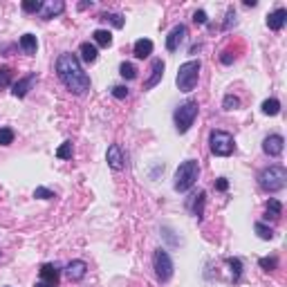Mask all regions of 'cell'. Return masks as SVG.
Masks as SVG:
<instances>
[{
	"mask_svg": "<svg viewBox=\"0 0 287 287\" xmlns=\"http://www.w3.org/2000/svg\"><path fill=\"white\" fill-rule=\"evenodd\" d=\"M54 67H56V76L61 79V83H63V86L70 90L72 94L83 97V94L90 92L92 81H90L88 72L83 70V65H81V61H79L76 54H72V52L59 54Z\"/></svg>",
	"mask_w": 287,
	"mask_h": 287,
	"instance_id": "1",
	"label": "cell"
},
{
	"mask_svg": "<svg viewBox=\"0 0 287 287\" xmlns=\"http://www.w3.org/2000/svg\"><path fill=\"white\" fill-rule=\"evenodd\" d=\"M285 184H287V168L280 164L265 166L258 173V187L265 193H278V191L285 189Z\"/></svg>",
	"mask_w": 287,
	"mask_h": 287,
	"instance_id": "2",
	"label": "cell"
},
{
	"mask_svg": "<svg viewBox=\"0 0 287 287\" xmlns=\"http://www.w3.org/2000/svg\"><path fill=\"white\" fill-rule=\"evenodd\" d=\"M198 177H200V162L198 160L182 162V164L177 166L175 175H173V189H175L177 193H187V191L195 187Z\"/></svg>",
	"mask_w": 287,
	"mask_h": 287,
	"instance_id": "3",
	"label": "cell"
},
{
	"mask_svg": "<svg viewBox=\"0 0 287 287\" xmlns=\"http://www.w3.org/2000/svg\"><path fill=\"white\" fill-rule=\"evenodd\" d=\"M200 70H202L200 59H191V61H187V63L179 65V70L175 74V86H177L179 92H193L195 86H198Z\"/></svg>",
	"mask_w": 287,
	"mask_h": 287,
	"instance_id": "4",
	"label": "cell"
},
{
	"mask_svg": "<svg viewBox=\"0 0 287 287\" xmlns=\"http://www.w3.org/2000/svg\"><path fill=\"white\" fill-rule=\"evenodd\" d=\"M198 112H200V106H198V101H193V99H189V101H184V103H179L175 112H173V121H175V131L179 135H187L191 128H193V123L195 119H198Z\"/></svg>",
	"mask_w": 287,
	"mask_h": 287,
	"instance_id": "5",
	"label": "cell"
},
{
	"mask_svg": "<svg viewBox=\"0 0 287 287\" xmlns=\"http://www.w3.org/2000/svg\"><path fill=\"white\" fill-rule=\"evenodd\" d=\"M209 150H211V155H216V157L233 155V150H236L233 135L227 131H220V128H213L209 133Z\"/></svg>",
	"mask_w": 287,
	"mask_h": 287,
	"instance_id": "6",
	"label": "cell"
},
{
	"mask_svg": "<svg viewBox=\"0 0 287 287\" xmlns=\"http://www.w3.org/2000/svg\"><path fill=\"white\" fill-rule=\"evenodd\" d=\"M153 269H155V278L160 283H168L173 278V272H175V265H173V258L166 249H155L153 254Z\"/></svg>",
	"mask_w": 287,
	"mask_h": 287,
	"instance_id": "7",
	"label": "cell"
},
{
	"mask_svg": "<svg viewBox=\"0 0 287 287\" xmlns=\"http://www.w3.org/2000/svg\"><path fill=\"white\" fill-rule=\"evenodd\" d=\"M36 81H38V74L36 72H30L27 76H22V79H18V81L11 83V94H14L16 99H25L27 92L34 88V83Z\"/></svg>",
	"mask_w": 287,
	"mask_h": 287,
	"instance_id": "8",
	"label": "cell"
},
{
	"mask_svg": "<svg viewBox=\"0 0 287 287\" xmlns=\"http://www.w3.org/2000/svg\"><path fill=\"white\" fill-rule=\"evenodd\" d=\"M106 162H108V166L112 168V171H117V173L126 168V155H123L119 144H110L108 146V150H106Z\"/></svg>",
	"mask_w": 287,
	"mask_h": 287,
	"instance_id": "9",
	"label": "cell"
},
{
	"mask_svg": "<svg viewBox=\"0 0 287 287\" xmlns=\"http://www.w3.org/2000/svg\"><path fill=\"white\" fill-rule=\"evenodd\" d=\"M187 34H189V30H187V25H182V22L173 27V30L168 32V36H166V49L168 52H177L179 45L187 41Z\"/></svg>",
	"mask_w": 287,
	"mask_h": 287,
	"instance_id": "10",
	"label": "cell"
},
{
	"mask_svg": "<svg viewBox=\"0 0 287 287\" xmlns=\"http://www.w3.org/2000/svg\"><path fill=\"white\" fill-rule=\"evenodd\" d=\"M283 148H285L283 135L274 133V135H267V137L263 139V153L269 155V157H278L280 153H283Z\"/></svg>",
	"mask_w": 287,
	"mask_h": 287,
	"instance_id": "11",
	"label": "cell"
},
{
	"mask_svg": "<svg viewBox=\"0 0 287 287\" xmlns=\"http://www.w3.org/2000/svg\"><path fill=\"white\" fill-rule=\"evenodd\" d=\"M164 61L162 59H153V63H150V76L144 81V90H153L157 83H162V79H164Z\"/></svg>",
	"mask_w": 287,
	"mask_h": 287,
	"instance_id": "12",
	"label": "cell"
},
{
	"mask_svg": "<svg viewBox=\"0 0 287 287\" xmlns=\"http://www.w3.org/2000/svg\"><path fill=\"white\" fill-rule=\"evenodd\" d=\"M88 274V263L86 260H70L65 265V276L72 280V283H79V280H83Z\"/></svg>",
	"mask_w": 287,
	"mask_h": 287,
	"instance_id": "13",
	"label": "cell"
},
{
	"mask_svg": "<svg viewBox=\"0 0 287 287\" xmlns=\"http://www.w3.org/2000/svg\"><path fill=\"white\" fill-rule=\"evenodd\" d=\"M204 204H206V191H198L195 195H191L189 211L193 213V218L198 222H202V218H204Z\"/></svg>",
	"mask_w": 287,
	"mask_h": 287,
	"instance_id": "14",
	"label": "cell"
},
{
	"mask_svg": "<svg viewBox=\"0 0 287 287\" xmlns=\"http://www.w3.org/2000/svg\"><path fill=\"white\" fill-rule=\"evenodd\" d=\"M65 11V3L63 0H47V3H43V9L38 11V16H41L43 20H52L56 16H61Z\"/></svg>",
	"mask_w": 287,
	"mask_h": 287,
	"instance_id": "15",
	"label": "cell"
},
{
	"mask_svg": "<svg viewBox=\"0 0 287 287\" xmlns=\"http://www.w3.org/2000/svg\"><path fill=\"white\" fill-rule=\"evenodd\" d=\"M285 22H287V9H283V7L274 9L272 14L267 16V27L272 32H280L285 27Z\"/></svg>",
	"mask_w": 287,
	"mask_h": 287,
	"instance_id": "16",
	"label": "cell"
},
{
	"mask_svg": "<svg viewBox=\"0 0 287 287\" xmlns=\"http://www.w3.org/2000/svg\"><path fill=\"white\" fill-rule=\"evenodd\" d=\"M97 56H99V47L94 43H90V41H86V43H81L79 45V61H83V63H94L97 61Z\"/></svg>",
	"mask_w": 287,
	"mask_h": 287,
	"instance_id": "17",
	"label": "cell"
},
{
	"mask_svg": "<svg viewBox=\"0 0 287 287\" xmlns=\"http://www.w3.org/2000/svg\"><path fill=\"white\" fill-rule=\"evenodd\" d=\"M153 49H155V45L150 38H137L133 45V54H135V59H148L150 54H153Z\"/></svg>",
	"mask_w": 287,
	"mask_h": 287,
	"instance_id": "18",
	"label": "cell"
},
{
	"mask_svg": "<svg viewBox=\"0 0 287 287\" xmlns=\"http://www.w3.org/2000/svg\"><path fill=\"white\" fill-rule=\"evenodd\" d=\"M280 216H283V202L276 200V198H269L267 204H265V220L276 222Z\"/></svg>",
	"mask_w": 287,
	"mask_h": 287,
	"instance_id": "19",
	"label": "cell"
},
{
	"mask_svg": "<svg viewBox=\"0 0 287 287\" xmlns=\"http://www.w3.org/2000/svg\"><path fill=\"white\" fill-rule=\"evenodd\" d=\"M38 272H41V280H45V283H52V285L59 283L61 269L56 267V265H52V263H45V265H41Z\"/></svg>",
	"mask_w": 287,
	"mask_h": 287,
	"instance_id": "20",
	"label": "cell"
},
{
	"mask_svg": "<svg viewBox=\"0 0 287 287\" xmlns=\"http://www.w3.org/2000/svg\"><path fill=\"white\" fill-rule=\"evenodd\" d=\"M18 45H20V49L27 56H34V54H36V49H38V41H36V36H34V34H22Z\"/></svg>",
	"mask_w": 287,
	"mask_h": 287,
	"instance_id": "21",
	"label": "cell"
},
{
	"mask_svg": "<svg viewBox=\"0 0 287 287\" xmlns=\"http://www.w3.org/2000/svg\"><path fill=\"white\" fill-rule=\"evenodd\" d=\"M99 20L110 22L115 30H121V27L126 25V16H123V14H117V11H103V14H99Z\"/></svg>",
	"mask_w": 287,
	"mask_h": 287,
	"instance_id": "22",
	"label": "cell"
},
{
	"mask_svg": "<svg viewBox=\"0 0 287 287\" xmlns=\"http://www.w3.org/2000/svg\"><path fill=\"white\" fill-rule=\"evenodd\" d=\"M92 41L97 47H110L112 45V34L108 30H94L92 32Z\"/></svg>",
	"mask_w": 287,
	"mask_h": 287,
	"instance_id": "23",
	"label": "cell"
},
{
	"mask_svg": "<svg viewBox=\"0 0 287 287\" xmlns=\"http://www.w3.org/2000/svg\"><path fill=\"white\" fill-rule=\"evenodd\" d=\"M227 267H229V272H231V280L238 283V280L243 278V260H240V258H227Z\"/></svg>",
	"mask_w": 287,
	"mask_h": 287,
	"instance_id": "24",
	"label": "cell"
},
{
	"mask_svg": "<svg viewBox=\"0 0 287 287\" xmlns=\"http://www.w3.org/2000/svg\"><path fill=\"white\" fill-rule=\"evenodd\" d=\"M260 110H263V115H267V117H276L278 112H280V101L278 99H265L263 101V106H260Z\"/></svg>",
	"mask_w": 287,
	"mask_h": 287,
	"instance_id": "25",
	"label": "cell"
},
{
	"mask_svg": "<svg viewBox=\"0 0 287 287\" xmlns=\"http://www.w3.org/2000/svg\"><path fill=\"white\" fill-rule=\"evenodd\" d=\"M119 74H121V79H126V81H135V79H137V67H135L131 61H123L119 65Z\"/></svg>",
	"mask_w": 287,
	"mask_h": 287,
	"instance_id": "26",
	"label": "cell"
},
{
	"mask_svg": "<svg viewBox=\"0 0 287 287\" xmlns=\"http://www.w3.org/2000/svg\"><path fill=\"white\" fill-rule=\"evenodd\" d=\"M254 231L258 233V238H260V240H274V236H276L272 227H267V224H265V222H260V220H258V222L254 224Z\"/></svg>",
	"mask_w": 287,
	"mask_h": 287,
	"instance_id": "27",
	"label": "cell"
},
{
	"mask_svg": "<svg viewBox=\"0 0 287 287\" xmlns=\"http://www.w3.org/2000/svg\"><path fill=\"white\" fill-rule=\"evenodd\" d=\"M72 155H74V144H72L70 139H65V142L56 148V157H59V160H72Z\"/></svg>",
	"mask_w": 287,
	"mask_h": 287,
	"instance_id": "28",
	"label": "cell"
},
{
	"mask_svg": "<svg viewBox=\"0 0 287 287\" xmlns=\"http://www.w3.org/2000/svg\"><path fill=\"white\" fill-rule=\"evenodd\" d=\"M11 79H14V70L7 67V65L0 67V90H3V88H11V83H14Z\"/></svg>",
	"mask_w": 287,
	"mask_h": 287,
	"instance_id": "29",
	"label": "cell"
},
{
	"mask_svg": "<svg viewBox=\"0 0 287 287\" xmlns=\"http://www.w3.org/2000/svg\"><path fill=\"white\" fill-rule=\"evenodd\" d=\"M258 267L265 272H274L278 269V256H267V258H258Z\"/></svg>",
	"mask_w": 287,
	"mask_h": 287,
	"instance_id": "30",
	"label": "cell"
},
{
	"mask_svg": "<svg viewBox=\"0 0 287 287\" xmlns=\"http://www.w3.org/2000/svg\"><path fill=\"white\" fill-rule=\"evenodd\" d=\"M22 11H25V14H38V11L43 9V3L41 0H22Z\"/></svg>",
	"mask_w": 287,
	"mask_h": 287,
	"instance_id": "31",
	"label": "cell"
},
{
	"mask_svg": "<svg viewBox=\"0 0 287 287\" xmlns=\"http://www.w3.org/2000/svg\"><path fill=\"white\" fill-rule=\"evenodd\" d=\"M238 108H240V97H236V94H224L222 110H238Z\"/></svg>",
	"mask_w": 287,
	"mask_h": 287,
	"instance_id": "32",
	"label": "cell"
},
{
	"mask_svg": "<svg viewBox=\"0 0 287 287\" xmlns=\"http://www.w3.org/2000/svg\"><path fill=\"white\" fill-rule=\"evenodd\" d=\"M34 198H38V200H54L56 193H54V191H49V189H45V187H36V189H34Z\"/></svg>",
	"mask_w": 287,
	"mask_h": 287,
	"instance_id": "33",
	"label": "cell"
},
{
	"mask_svg": "<svg viewBox=\"0 0 287 287\" xmlns=\"http://www.w3.org/2000/svg\"><path fill=\"white\" fill-rule=\"evenodd\" d=\"M14 144V131L11 128H0V146H11Z\"/></svg>",
	"mask_w": 287,
	"mask_h": 287,
	"instance_id": "34",
	"label": "cell"
},
{
	"mask_svg": "<svg viewBox=\"0 0 287 287\" xmlns=\"http://www.w3.org/2000/svg\"><path fill=\"white\" fill-rule=\"evenodd\" d=\"M110 94L115 99H119V101H123L128 97V94H131V90H128V86H112L110 88Z\"/></svg>",
	"mask_w": 287,
	"mask_h": 287,
	"instance_id": "35",
	"label": "cell"
},
{
	"mask_svg": "<svg viewBox=\"0 0 287 287\" xmlns=\"http://www.w3.org/2000/svg\"><path fill=\"white\" fill-rule=\"evenodd\" d=\"M233 25H236V11H233V7H229L227 9V16H224V22H222V30L229 32Z\"/></svg>",
	"mask_w": 287,
	"mask_h": 287,
	"instance_id": "36",
	"label": "cell"
},
{
	"mask_svg": "<svg viewBox=\"0 0 287 287\" xmlns=\"http://www.w3.org/2000/svg\"><path fill=\"white\" fill-rule=\"evenodd\" d=\"M193 22L195 25H209V16H206V11L204 9H198L193 14Z\"/></svg>",
	"mask_w": 287,
	"mask_h": 287,
	"instance_id": "37",
	"label": "cell"
},
{
	"mask_svg": "<svg viewBox=\"0 0 287 287\" xmlns=\"http://www.w3.org/2000/svg\"><path fill=\"white\" fill-rule=\"evenodd\" d=\"M216 191H220V193L229 191V179H227V177H218V179H216Z\"/></svg>",
	"mask_w": 287,
	"mask_h": 287,
	"instance_id": "38",
	"label": "cell"
},
{
	"mask_svg": "<svg viewBox=\"0 0 287 287\" xmlns=\"http://www.w3.org/2000/svg\"><path fill=\"white\" fill-rule=\"evenodd\" d=\"M220 63L222 65H231L233 63V54L231 52H222L220 54Z\"/></svg>",
	"mask_w": 287,
	"mask_h": 287,
	"instance_id": "39",
	"label": "cell"
},
{
	"mask_svg": "<svg viewBox=\"0 0 287 287\" xmlns=\"http://www.w3.org/2000/svg\"><path fill=\"white\" fill-rule=\"evenodd\" d=\"M34 287H56L52 283H45V280H38V283H34Z\"/></svg>",
	"mask_w": 287,
	"mask_h": 287,
	"instance_id": "40",
	"label": "cell"
},
{
	"mask_svg": "<svg viewBox=\"0 0 287 287\" xmlns=\"http://www.w3.org/2000/svg\"><path fill=\"white\" fill-rule=\"evenodd\" d=\"M92 5H94V3H92V0H90V3H79V9H81V11H83V9H88V7H92Z\"/></svg>",
	"mask_w": 287,
	"mask_h": 287,
	"instance_id": "41",
	"label": "cell"
},
{
	"mask_svg": "<svg viewBox=\"0 0 287 287\" xmlns=\"http://www.w3.org/2000/svg\"><path fill=\"white\" fill-rule=\"evenodd\" d=\"M256 0H245V7H256Z\"/></svg>",
	"mask_w": 287,
	"mask_h": 287,
	"instance_id": "42",
	"label": "cell"
}]
</instances>
